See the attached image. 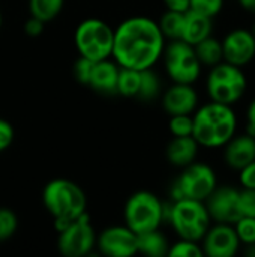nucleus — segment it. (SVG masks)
Wrapping results in <instances>:
<instances>
[{
    "label": "nucleus",
    "mask_w": 255,
    "mask_h": 257,
    "mask_svg": "<svg viewBox=\"0 0 255 257\" xmlns=\"http://www.w3.org/2000/svg\"><path fill=\"white\" fill-rule=\"evenodd\" d=\"M165 38L158 23L149 17H131L114 29L111 57L119 66L149 69L161 59Z\"/></svg>",
    "instance_id": "obj_1"
},
{
    "label": "nucleus",
    "mask_w": 255,
    "mask_h": 257,
    "mask_svg": "<svg viewBox=\"0 0 255 257\" xmlns=\"http://www.w3.org/2000/svg\"><path fill=\"white\" fill-rule=\"evenodd\" d=\"M192 137L203 148H222L237 131V116L231 105L210 101L194 111Z\"/></svg>",
    "instance_id": "obj_2"
},
{
    "label": "nucleus",
    "mask_w": 255,
    "mask_h": 257,
    "mask_svg": "<svg viewBox=\"0 0 255 257\" xmlns=\"http://www.w3.org/2000/svg\"><path fill=\"white\" fill-rule=\"evenodd\" d=\"M42 203L54 220L57 232L86 214L87 197L80 185L69 179H53L42 191Z\"/></svg>",
    "instance_id": "obj_3"
},
{
    "label": "nucleus",
    "mask_w": 255,
    "mask_h": 257,
    "mask_svg": "<svg viewBox=\"0 0 255 257\" xmlns=\"http://www.w3.org/2000/svg\"><path fill=\"white\" fill-rule=\"evenodd\" d=\"M165 221L171 224L180 239L201 242L212 226V218L204 202L182 199L165 205Z\"/></svg>",
    "instance_id": "obj_4"
},
{
    "label": "nucleus",
    "mask_w": 255,
    "mask_h": 257,
    "mask_svg": "<svg viewBox=\"0 0 255 257\" xmlns=\"http://www.w3.org/2000/svg\"><path fill=\"white\" fill-rule=\"evenodd\" d=\"M206 89L212 101L233 107L245 96L248 80L242 68L222 60L210 68Z\"/></svg>",
    "instance_id": "obj_5"
},
{
    "label": "nucleus",
    "mask_w": 255,
    "mask_h": 257,
    "mask_svg": "<svg viewBox=\"0 0 255 257\" xmlns=\"http://www.w3.org/2000/svg\"><path fill=\"white\" fill-rule=\"evenodd\" d=\"M74 42L81 57L92 62L110 59L113 53L114 29L99 18H86L77 26Z\"/></svg>",
    "instance_id": "obj_6"
},
{
    "label": "nucleus",
    "mask_w": 255,
    "mask_h": 257,
    "mask_svg": "<svg viewBox=\"0 0 255 257\" xmlns=\"http://www.w3.org/2000/svg\"><path fill=\"white\" fill-rule=\"evenodd\" d=\"M125 221L137 235L156 230L165 221V203L150 191H137L125 205Z\"/></svg>",
    "instance_id": "obj_7"
},
{
    "label": "nucleus",
    "mask_w": 255,
    "mask_h": 257,
    "mask_svg": "<svg viewBox=\"0 0 255 257\" xmlns=\"http://www.w3.org/2000/svg\"><path fill=\"white\" fill-rule=\"evenodd\" d=\"M218 187L215 170L204 163H191L183 167L180 176L171 184L170 196L173 202L182 199H192L204 202Z\"/></svg>",
    "instance_id": "obj_8"
},
{
    "label": "nucleus",
    "mask_w": 255,
    "mask_h": 257,
    "mask_svg": "<svg viewBox=\"0 0 255 257\" xmlns=\"http://www.w3.org/2000/svg\"><path fill=\"white\" fill-rule=\"evenodd\" d=\"M165 71L173 83L192 84L198 80L201 74V63L195 54L194 45L182 41L173 39L164 48Z\"/></svg>",
    "instance_id": "obj_9"
},
{
    "label": "nucleus",
    "mask_w": 255,
    "mask_h": 257,
    "mask_svg": "<svg viewBox=\"0 0 255 257\" xmlns=\"http://www.w3.org/2000/svg\"><path fill=\"white\" fill-rule=\"evenodd\" d=\"M96 247V233L90 224L89 215L84 214L59 232L57 248L65 257L89 256Z\"/></svg>",
    "instance_id": "obj_10"
},
{
    "label": "nucleus",
    "mask_w": 255,
    "mask_h": 257,
    "mask_svg": "<svg viewBox=\"0 0 255 257\" xmlns=\"http://www.w3.org/2000/svg\"><path fill=\"white\" fill-rule=\"evenodd\" d=\"M239 236L233 224L216 223L210 226L201 239V248L204 256L209 257H233L240 248Z\"/></svg>",
    "instance_id": "obj_11"
},
{
    "label": "nucleus",
    "mask_w": 255,
    "mask_h": 257,
    "mask_svg": "<svg viewBox=\"0 0 255 257\" xmlns=\"http://www.w3.org/2000/svg\"><path fill=\"white\" fill-rule=\"evenodd\" d=\"M204 203L215 223L234 224L242 217L239 209V190L234 187H216Z\"/></svg>",
    "instance_id": "obj_12"
},
{
    "label": "nucleus",
    "mask_w": 255,
    "mask_h": 257,
    "mask_svg": "<svg viewBox=\"0 0 255 257\" xmlns=\"http://www.w3.org/2000/svg\"><path fill=\"white\" fill-rule=\"evenodd\" d=\"M96 245L104 256L131 257L137 253V233L128 226H113L101 232Z\"/></svg>",
    "instance_id": "obj_13"
},
{
    "label": "nucleus",
    "mask_w": 255,
    "mask_h": 257,
    "mask_svg": "<svg viewBox=\"0 0 255 257\" xmlns=\"http://www.w3.org/2000/svg\"><path fill=\"white\" fill-rule=\"evenodd\" d=\"M224 62L243 68L255 57V36L248 29H234L222 41Z\"/></svg>",
    "instance_id": "obj_14"
},
{
    "label": "nucleus",
    "mask_w": 255,
    "mask_h": 257,
    "mask_svg": "<svg viewBox=\"0 0 255 257\" xmlns=\"http://www.w3.org/2000/svg\"><path fill=\"white\" fill-rule=\"evenodd\" d=\"M198 105V93L192 84L174 83L162 96V107L170 114H192Z\"/></svg>",
    "instance_id": "obj_15"
},
{
    "label": "nucleus",
    "mask_w": 255,
    "mask_h": 257,
    "mask_svg": "<svg viewBox=\"0 0 255 257\" xmlns=\"http://www.w3.org/2000/svg\"><path fill=\"white\" fill-rule=\"evenodd\" d=\"M224 158L228 167L240 170L255 160V137L251 134L233 136L224 145Z\"/></svg>",
    "instance_id": "obj_16"
},
{
    "label": "nucleus",
    "mask_w": 255,
    "mask_h": 257,
    "mask_svg": "<svg viewBox=\"0 0 255 257\" xmlns=\"http://www.w3.org/2000/svg\"><path fill=\"white\" fill-rule=\"evenodd\" d=\"M120 66L110 59L95 62L87 86L105 95L117 93V77Z\"/></svg>",
    "instance_id": "obj_17"
},
{
    "label": "nucleus",
    "mask_w": 255,
    "mask_h": 257,
    "mask_svg": "<svg viewBox=\"0 0 255 257\" xmlns=\"http://www.w3.org/2000/svg\"><path fill=\"white\" fill-rule=\"evenodd\" d=\"M212 30H213L212 17L189 9L185 12V21H183V30L180 39L191 45H195L200 41L206 39L207 36H210Z\"/></svg>",
    "instance_id": "obj_18"
},
{
    "label": "nucleus",
    "mask_w": 255,
    "mask_h": 257,
    "mask_svg": "<svg viewBox=\"0 0 255 257\" xmlns=\"http://www.w3.org/2000/svg\"><path fill=\"white\" fill-rule=\"evenodd\" d=\"M200 145L192 136L173 137L167 146V158L176 167H186L195 161Z\"/></svg>",
    "instance_id": "obj_19"
},
{
    "label": "nucleus",
    "mask_w": 255,
    "mask_h": 257,
    "mask_svg": "<svg viewBox=\"0 0 255 257\" xmlns=\"http://www.w3.org/2000/svg\"><path fill=\"white\" fill-rule=\"evenodd\" d=\"M168 248L170 244L159 229L137 235V253L150 257H162L168 256Z\"/></svg>",
    "instance_id": "obj_20"
},
{
    "label": "nucleus",
    "mask_w": 255,
    "mask_h": 257,
    "mask_svg": "<svg viewBox=\"0 0 255 257\" xmlns=\"http://www.w3.org/2000/svg\"><path fill=\"white\" fill-rule=\"evenodd\" d=\"M195 54L200 60L201 65L204 66H215L224 60V51H222V41L213 38L212 35L207 36L206 39L200 41L198 44L194 45Z\"/></svg>",
    "instance_id": "obj_21"
},
{
    "label": "nucleus",
    "mask_w": 255,
    "mask_h": 257,
    "mask_svg": "<svg viewBox=\"0 0 255 257\" xmlns=\"http://www.w3.org/2000/svg\"><path fill=\"white\" fill-rule=\"evenodd\" d=\"M140 78L141 71L120 66L117 77V93L125 98H137L140 89Z\"/></svg>",
    "instance_id": "obj_22"
},
{
    "label": "nucleus",
    "mask_w": 255,
    "mask_h": 257,
    "mask_svg": "<svg viewBox=\"0 0 255 257\" xmlns=\"http://www.w3.org/2000/svg\"><path fill=\"white\" fill-rule=\"evenodd\" d=\"M63 5L65 0H29V11L32 17L48 23L62 12Z\"/></svg>",
    "instance_id": "obj_23"
},
{
    "label": "nucleus",
    "mask_w": 255,
    "mask_h": 257,
    "mask_svg": "<svg viewBox=\"0 0 255 257\" xmlns=\"http://www.w3.org/2000/svg\"><path fill=\"white\" fill-rule=\"evenodd\" d=\"M183 21H185V12H176V11L167 9V12H164L161 20L158 21V26L164 38H170L173 41V39L182 38Z\"/></svg>",
    "instance_id": "obj_24"
},
{
    "label": "nucleus",
    "mask_w": 255,
    "mask_h": 257,
    "mask_svg": "<svg viewBox=\"0 0 255 257\" xmlns=\"http://www.w3.org/2000/svg\"><path fill=\"white\" fill-rule=\"evenodd\" d=\"M161 93V78L153 68L143 69L140 78V89L137 98L141 101H153Z\"/></svg>",
    "instance_id": "obj_25"
},
{
    "label": "nucleus",
    "mask_w": 255,
    "mask_h": 257,
    "mask_svg": "<svg viewBox=\"0 0 255 257\" xmlns=\"http://www.w3.org/2000/svg\"><path fill=\"white\" fill-rule=\"evenodd\" d=\"M168 256L171 257H201L204 256L203 248L195 241L188 239H179L176 244L170 245Z\"/></svg>",
    "instance_id": "obj_26"
},
{
    "label": "nucleus",
    "mask_w": 255,
    "mask_h": 257,
    "mask_svg": "<svg viewBox=\"0 0 255 257\" xmlns=\"http://www.w3.org/2000/svg\"><path fill=\"white\" fill-rule=\"evenodd\" d=\"M170 133L174 137L192 136L194 130V117L192 114H174L170 116Z\"/></svg>",
    "instance_id": "obj_27"
},
{
    "label": "nucleus",
    "mask_w": 255,
    "mask_h": 257,
    "mask_svg": "<svg viewBox=\"0 0 255 257\" xmlns=\"http://www.w3.org/2000/svg\"><path fill=\"white\" fill-rule=\"evenodd\" d=\"M18 227V218L14 211L0 208V242L11 239Z\"/></svg>",
    "instance_id": "obj_28"
},
{
    "label": "nucleus",
    "mask_w": 255,
    "mask_h": 257,
    "mask_svg": "<svg viewBox=\"0 0 255 257\" xmlns=\"http://www.w3.org/2000/svg\"><path fill=\"white\" fill-rule=\"evenodd\" d=\"M233 226L240 244H255V217H240Z\"/></svg>",
    "instance_id": "obj_29"
},
{
    "label": "nucleus",
    "mask_w": 255,
    "mask_h": 257,
    "mask_svg": "<svg viewBox=\"0 0 255 257\" xmlns=\"http://www.w3.org/2000/svg\"><path fill=\"white\" fill-rule=\"evenodd\" d=\"M224 8V0H191V9L207 17L218 15Z\"/></svg>",
    "instance_id": "obj_30"
},
{
    "label": "nucleus",
    "mask_w": 255,
    "mask_h": 257,
    "mask_svg": "<svg viewBox=\"0 0 255 257\" xmlns=\"http://www.w3.org/2000/svg\"><path fill=\"white\" fill-rule=\"evenodd\" d=\"M239 209L242 217H255V190H239Z\"/></svg>",
    "instance_id": "obj_31"
},
{
    "label": "nucleus",
    "mask_w": 255,
    "mask_h": 257,
    "mask_svg": "<svg viewBox=\"0 0 255 257\" xmlns=\"http://www.w3.org/2000/svg\"><path fill=\"white\" fill-rule=\"evenodd\" d=\"M93 65H95V62H92V60L80 56V59L74 65V77H75V80L78 83L87 86L89 78H90V74H92V69H93Z\"/></svg>",
    "instance_id": "obj_32"
},
{
    "label": "nucleus",
    "mask_w": 255,
    "mask_h": 257,
    "mask_svg": "<svg viewBox=\"0 0 255 257\" xmlns=\"http://www.w3.org/2000/svg\"><path fill=\"white\" fill-rule=\"evenodd\" d=\"M14 142V128L12 125L5 120L0 119V152L6 151Z\"/></svg>",
    "instance_id": "obj_33"
},
{
    "label": "nucleus",
    "mask_w": 255,
    "mask_h": 257,
    "mask_svg": "<svg viewBox=\"0 0 255 257\" xmlns=\"http://www.w3.org/2000/svg\"><path fill=\"white\" fill-rule=\"evenodd\" d=\"M239 172H240V175H239L240 185L243 188H252V190H255V160L251 161L248 166H245L243 169H240Z\"/></svg>",
    "instance_id": "obj_34"
},
{
    "label": "nucleus",
    "mask_w": 255,
    "mask_h": 257,
    "mask_svg": "<svg viewBox=\"0 0 255 257\" xmlns=\"http://www.w3.org/2000/svg\"><path fill=\"white\" fill-rule=\"evenodd\" d=\"M44 26H45L44 21H41L39 18L30 15V17L27 18V21L24 23V32H26L29 36H39V35L44 32Z\"/></svg>",
    "instance_id": "obj_35"
},
{
    "label": "nucleus",
    "mask_w": 255,
    "mask_h": 257,
    "mask_svg": "<svg viewBox=\"0 0 255 257\" xmlns=\"http://www.w3.org/2000/svg\"><path fill=\"white\" fill-rule=\"evenodd\" d=\"M168 11L186 12L191 9V0H164Z\"/></svg>",
    "instance_id": "obj_36"
},
{
    "label": "nucleus",
    "mask_w": 255,
    "mask_h": 257,
    "mask_svg": "<svg viewBox=\"0 0 255 257\" xmlns=\"http://www.w3.org/2000/svg\"><path fill=\"white\" fill-rule=\"evenodd\" d=\"M246 133L255 137V98L246 110Z\"/></svg>",
    "instance_id": "obj_37"
},
{
    "label": "nucleus",
    "mask_w": 255,
    "mask_h": 257,
    "mask_svg": "<svg viewBox=\"0 0 255 257\" xmlns=\"http://www.w3.org/2000/svg\"><path fill=\"white\" fill-rule=\"evenodd\" d=\"M239 5L245 11H248L251 14H255V0H239Z\"/></svg>",
    "instance_id": "obj_38"
},
{
    "label": "nucleus",
    "mask_w": 255,
    "mask_h": 257,
    "mask_svg": "<svg viewBox=\"0 0 255 257\" xmlns=\"http://www.w3.org/2000/svg\"><path fill=\"white\" fill-rule=\"evenodd\" d=\"M2 23H3V17H2V11H0V29H2Z\"/></svg>",
    "instance_id": "obj_39"
},
{
    "label": "nucleus",
    "mask_w": 255,
    "mask_h": 257,
    "mask_svg": "<svg viewBox=\"0 0 255 257\" xmlns=\"http://www.w3.org/2000/svg\"><path fill=\"white\" fill-rule=\"evenodd\" d=\"M252 33H254V36H255V24H254V29H252Z\"/></svg>",
    "instance_id": "obj_40"
}]
</instances>
